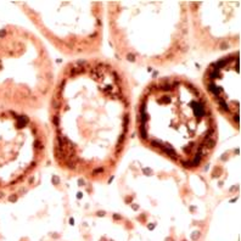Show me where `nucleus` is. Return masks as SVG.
Segmentation results:
<instances>
[{"label": "nucleus", "instance_id": "1", "mask_svg": "<svg viewBox=\"0 0 241 241\" xmlns=\"http://www.w3.org/2000/svg\"><path fill=\"white\" fill-rule=\"evenodd\" d=\"M48 106L56 167L70 177L108 183L133 130V88L124 68L101 56L71 60L56 74Z\"/></svg>", "mask_w": 241, "mask_h": 241}, {"label": "nucleus", "instance_id": "4", "mask_svg": "<svg viewBox=\"0 0 241 241\" xmlns=\"http://www.w3.org/2000/svg\"><path fill=\"white\" fill-rule=\"evenodd\" d=\"M56 78L46 45L16 24L0 28V107L34 112L48 105Z\"/></svg>", "mask_w": 241, "mask_h": 241}, {"label": "nucleus", "instance_id": "7", "mask_svg": "<svg viewBox=\"0 0 241 241\" xmlns=\"http://www.w3.org/2000/svg\"><path fill=\"white\" fill-rule=\"evenodd\" d=\"M240 1H189L191 43L207 54L234 51L240 45Z\"/></svg>", "mask_w": 241, "mask_h": 241}, {"label": "nucleus", "instance_id": "8", "mask_svg": "<svg viewBox=\"0 0 241 241\" xmlns=\"http://www.w3.org/2000/svg\"><path fill=\"white\" fill-rule=\"evenodd\" d=\"M202 90L213 108L230 127L240 130V51L234 50L211 62L202 74Z\"/></svg>", "mask_w": 241, "mask_h": 241}, {"label": "nucleus", "instance_id": "6", "mask_svg": "<svg viewBox=\"0 0 241 241\" xmlns=\"http://www.w3.org/2000/svg\"><path fill=\"white\" fill-rule=\"evenodd\" d=\"M40 36L73 60L98 56L105 33V3L27 1L17 4Z\"/></svg>", "mask_w": 241, "mask_h": 241}, {"label": "nucleus", "instance_id": "2", "mask_svg": "<svg viewBox=\"0 0 241 241\" xmlns=\"http://www.w3.org/2000/svg\"><path fill=\"white\" fill-rule=\"evenodd\" d=\"M133 128L145 149L189 173L205 169L219 140L216 110L200 85L182 74L145 85L134 104Z\"/></svg>", "mask_w": 241, "mask_h": 241}, {"label": "nucleus", "instance_id": "3", "mask_svg": "<svg viewBox=\"0 0 241 241\" xmlns=\"http://www.w3.org/2000/svg\"><path fill=\"white\" fill-rule=\"evenodd\" d=\"M105 18L110 44L123 62L169 68L190 53L186 1H110Z\"/></svg>", "mask_w": 241, "mask_h": 241}, {"label": "nucleus", "instance_id": "5", "mask_svg": "<svg viewBox=\"0 0 241 241\" xmlns=\"http://www.w3.org/2000/svg\"><path fill=\"white\" fill-rule=\"evenodd\" d=\"M49 152V129L40 119L0 107V203L18 201L40 183Z\"/></svg>", "mask_w": 241, "mask_h": 241}]
</instances>
